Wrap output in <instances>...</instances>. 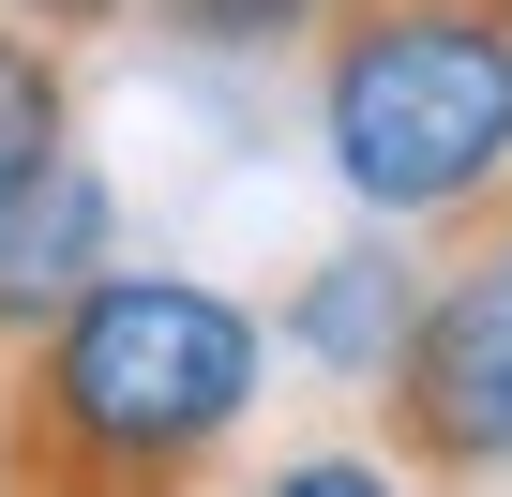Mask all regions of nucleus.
<instances>
[{"mask_svg":"<svg viewBox=\"0 0 512 497\" xmlns=\"http://www.w3.org/2000/svg\"><path fill=\"white\" fill-rule=\"evenodd\" d=\"M467 241H482V257H497V272H512V181H497V196H482V211H467Z\"/></svg>","mask_w":512,"mask_h":497,"instance_id":"obj_10","label":"nucleus"},{"mask_svg":"<svg viewBox=\"0 0 512 497\" xmlns=\"http://www.w3.org/2000/svg\"><path fill=\"white\" fill-rule=\"evenodd\" d=\"M106 241H121V196H106V166H76V136L0 181V362L106 272Z\"/></svg>","mask_w":512,"mask_h":497,"instance_id":"obj_4","label":"nucleus"},{"mask_svg":"<svg viewBox=\"0 0 512 497\" xmlns=\"http://www.w3.org/2000/svg\"><path fill=\"white\" fill-rule=\"evenodd\" d=\"M136 16L166 31V46H317V16H332V0H136Z\"/></svg>","mask_w":512,"mask_h":497,"instance_id":"obj_7","label":"nucleus"},{"mask_svg":"<svg viewBox=\"0 0 512 497\" xmlns=\"http://www.w3.org/2000/svg\"><path fill=\"white\" fill-rule=\"evenodd\" d=\"M61 136H76V61H61V31L0 16V181H16V166H46Z\"/></svg>","mask_w":512,"mask_h":497,"instance_id":"obj_6","label":"nucleus"},{"mask_svg":"<svg viewBox=\"0 0 512 497\" xmlns=\"http://www.w3.org/2000/svg\"><path fill=\"white\" fill-rule=\"evenodd\" d=\"M377 407H392V467H422V482L512 467V272L482 241L452 272H422V317H407Z\"/></svg>","mask_w":512,"mask_h":497,"instance_id":"obj_3","label":"nucleus"},{"mask_svg":"<svg viewBox=\"0 0 512 497\" xmlns=\"http://www.w3.org/2000/svg\"><path fill=\"white\" fill-rule=\"evenodd\" d=\"M362 482H377V452H302L287 467V497H362Z\"/></svg>","mask_w":512,"mask_h":497,"instance_id":"obj_9","label":"nucleus"},{"mask_svg":"<svg viewBox=\"0 0 512 497\" xmlns=\"http://www.w3.org/2000/svg\"><path fill=\"white\" fill-rule=\"evenodd\" d=\"M317 151L377 226H467L512 181V0H332Z\"/></svg>","mask_w":512,"mask_h":497,"instance_id":"obj_2","label":"nucleus"},{"mask_svg":"<svg viewBox=\"0 0 512 497\" xmlns=\"http://www.w3.org/2000/svg\"><path fill=\"white\" fill-rule=\"evenodd\" d=\"M256 317L196 272H91L0 362V482L46 497H151L196 482L256 407Z\"/></svg>","mask_w":512,"mask_h":497,"instance_id":"obj_1","label":"nucleus"},{"mask_svg":"<svg viewBox=\"0 0 512 497\" xmlns=\"http://www.w3.org/2000/svg\"><path fill=\"white\" fill-rule=\"evenodd\" d=\"M0 16H31V31H61V46H91V31H121L136 0H0Z\"/></svg>","mask_w":512,"mask_h":497,"instance_id":"obj_8","label":"nucleus"},{"mask_svg":"<svg viewBox=\"0 0 512 497\" xmlns=\"http://www.w3.org/2000/svg\"><path fill=\"white\" fill-rule=\"evenodd\" d=\"M407 317H422V257H407V241H347V257H317V272H302L287 347H302V362H332L347 392H377V377H392V347H407Z\"/></svg>","mask_w":512,"mask_h":497,"instance_id":"obj_5","label":"nucleus"}]
</instances>
